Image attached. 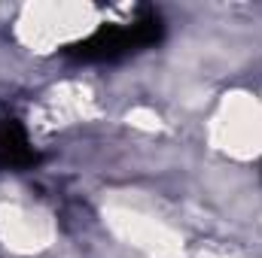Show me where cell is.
<instances>
[{
  "instance_id": "cell-1",
  "label": "cell",
  "mask_w": 262,
  "mask_h": 258,
  "mask_svg": "<svg viewBox=\"0 0 262 258\" xmlns=\"http://www.w3.org/2000/svg\"><path fill=\"white\" fill-rule=\"evenodd\" d=\"M162 37V21L156 12H143L125 24H104L82 43L70 46V55L79 61H116L122 55L140 52Z\"/></svg>"
},
{
  "instance_id": "cell-2",
  "label": "cell",
  "mask_w": 262,
  "mask_h": 258,
  "mask_svg": "<svg viewBox=\"0 0 262 258\" xmlns=\"http://www.w3.org/2000/svg\"><path fill=\"white\" fill-rule=\"evenodd\" d=\"M34 161H37V152L31 149L25 128L12 116H0V167L18 170V167H31Z\"/></svg>"
}]
</instances>
